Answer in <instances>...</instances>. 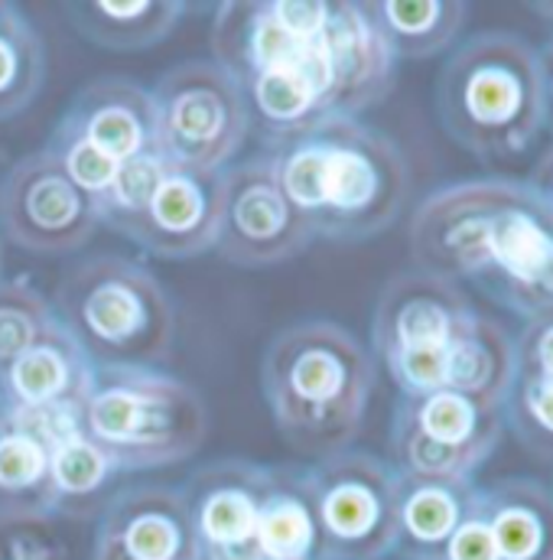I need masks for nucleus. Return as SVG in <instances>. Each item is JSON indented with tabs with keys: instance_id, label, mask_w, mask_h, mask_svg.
<instances>
[{
	"instance_id": "obj_1",
	"label": "nucleus",
	"mask_w": 553,
	"mask_h": 560,
	"mask_svg": "<svg viewBox=\"0 0 553 560\" xmlns=\"http://www.w3.org/2000/svg\"><path fill=\"white\" fill-rule=\"evenodd\" d=\"M408 238L416 271L466 280L521 319L553 310V212L528 179L439 186L414 209Z\"/></svg>"
},
{
	"instance_id": "obj_2",
	"label": "nucleus",
	"mask_w": 553,
	"mask_h": 560,
	"mask_svg": "<svg viewBox=\"0 0 553 560\" xmlns=\"http://www.w3.org/2000/svg\"><path fill=\"white\" fill-rule=\"evenodd\" d=\"M276 183L313 238L365 242L391 229L411 196L404 150L349 115H322L261 138Z\"/></svg>"
},
{
	"instance_id": "obj_3",
	"label": "nucleus",
	"mask_w": 553,
	"mask_h": 560,
	"mask_svg": "<svg viewBox=\"0 0 553 560\" xmlns=\"http://www.w3.org/2000/svg\"><path fill=\"white\" fill-rule=\"evenodd\" d=\"M375 355L339 323L306 319L280 329L261 365L276 433L303 456L352 450L375 392Z\"/></svg>"
},
{
	"instance_id": "obj_4",
	"label": "nucleus",
	"mask_w": 553,
	"mask_h": 560,
	"mask_svg": "<svg viewBox=\"0 0 553 560\" xmlns=\"http://www.w3.org/2000/svg\"><path fill=\"white\" fill-rule=\"evenodd\" d=\"M439 125L482 163L518 160L548 128L538 46L511 33H475L446 59L436 82Z\"/></svg>"
},
{
	"instance_id": "obj_5",
	"label": "nucleus",
	"mask_w": 553,
	"mask_h": 560,
	"mask_svg": "<svg viewBox=\"0 0 553 560\" xmlns=\"http://www.w3.org/2000/svg\"><path fill=\"white\" fill-rule=\"evenodd\" d=\"M52 310L95 365L160 369L173 352V303L131 258H85L62 278Z\"/></svg>"
},
{
	"instance_id": "obj_6",
	"label": "nucleus",
	"mask_w": 553,
	"mask_h": 560,
	"mask_svg": "<svg viewBox=\"0 0 553 560\" xmlns=\"http://www.w3.org/2000/svg\"><path fill=\"white\" fill-rule=\"evenodd\" d=\"M82 427L121 472H140L199 453L209 411L192 385L160 369L95 365Z\"/></svg>"
},
{
	"instance_id": "obj_7",
	"label": "nucleus",
	"mask_w": 553,
	"mask_h": 560,
	"mask_svg": "<svg viewBox=\"0 0 553 560\" xmlns=\"http://www.w3.org/2000/svg\"><path fill=\"white\" fill-rule=\"evenodd\" d=\"M319 558L385 560L398 551V469L365 450H342L306 466Z\"/></svg>"
},
{
	"instance_id": "obj_8",
	"label": "nucleus",
	"mask_w": 553,
	"mask_h": 560,
	"mask_svg": "<svg viewBox=\"0 0 553 560\" xmlns=\"http://www.w3.org/2000/svg\"><path fill=\"white\" fill-rule=\"evenodd\" d=\"M160 150L173 166L225 170L251 135V108L238 82L212 59L166 69L150 89Z\"/></svg>"
},
{
	"instance_id": "obj_9",
	"label": "nucleus",
	"mask_w": 553,
	"mask_h": 560,
	"mask_svg": "<svg viewBox=\"0 0 553 560\" xmlns=\"http://www.w3.org/2000/svg\"><path fill=\"white\" fill-rule=\"evenodd\" d=\"M322 23L326 3H222L212 20V62L228 72L238 89H245L255 75L293 69L313 82L329 112L332 72L322 49Z\"/></svg>"
},
{
	"instance_id": "obj_10",
	"label": "nucleus",
	"mask_w": 553,
	"mask_h": 560,
	"mask_svg": "<svg viewBox=\"0 0 553 560\" xmlns=\"http://www.w3.org/2000/svg\"><path fill=\"white\" fill-rule=\"evenodd\" d=\"M505 433L502 405L459 392L398 398L391 418V466L416 479H475Z\"/></svg>"
},
{
	"instance_id": "obj_11",
	"label": "nucleus",
	"mask_w": 553,
	"mask_h": 560,
	"mask_svg": "<svg viewBox=\"0 0 553 560\" xmlns=\"http://www.w3.org/2000/svg\"><path fill=\"white\" fill-rule=\"evenodd\" d=\"M3 238L33 255L79 252L98 229L92 199L43 147L20 156L0 179Z\"/></svg>"
},
{
	"instance_id": "obj_12",
	"label": "nucleus",
	"mask_w": 553,
	"mask_h": 560,
	"mask_svg": "<svg viewBox=\"0 0 553 560\" xmlns=\"http://www.w3.org/2000/svg\"><path fill=\"white\" fill-rule=\"evenodd\" d=\"M309 225L286 202L268 156L225 170V212L215 252L238 268H276L313 245Z\"/></svg>"
},
{
	"instance_id": "obj_13",
	"label": "nucleus",
	"mask_w": 553,
	"mask_h": 560,
	"mask_svg": "<svg viewBox=\"0 0 553 560\" xmlns=\"http://www.w3.org/2000/svg\"><path fill=\"white\" fill-rule=\"evenodd\" d=\"M271 466L251 459H215L189 476L183 489L202 560L258 558V522Z\"/></svg>"
},
{
	"instance_id": "obj_14",
	"label": "nucleus",
	"mask_w": 553,
	"mask_h": 560,
	"mask_svg": "<svg viewBox=\"0 0 553 560\" xmlns=\"http://www.w3.org/2000/svg\"><path fill=\"white\" fill-rule=\"evenodd\" d=\"M479 310L469 303L459 283L426 271H404L385 283L375 319L372 349L375 359L404 352H446L449 342L472 323Z\"/></svg>"
},
{
	"instance_id": "obj_15",
	"label": "nucleus",
	"mask_w": 553,
	"mask_h": 560,
	"mask_svg": "<svg viewBox=\"0 0 553 560\" xmlns=\"http://www.w3.org/2000/svg\"><path fill=\"white\" fill-rule=\"evenodd\" d=\"M92 560H202L186 495L176 486H131L98 515Z\"/></svg>"
},
{
	"instance_id": "obj_16",
	"label": "nucleus",
	"mask_w": 553,
	"mask_h": 560,
	"mask_svg": "<svg viewBox=\"0 0 553 560\" xmlns=\"http://www.w3.org/2000/svg\"><path fill=\"white\" fill-rule=\"evenodd\" d=\"M322 49L332 72V115L358 118L395 89L398 56L385 39L372 3H326Z\"/></svg>"
},
{
	"instance_id": "obj_17",
	"label": "nucleus",
	"mask_w": 553,
	"mask_h": 560,
	"mask_svg": "<svg viewBox=\"0 0 553 560\" xmlns=\"http://www.w3.org/2000/svg\"><path fill=\"white\" fill-rule=\"evenodd\" d=\"M225 212V170L173 166L140 222L134 245L153 258L183 261L199 258L219 245Z\"/></svg>"
},
{
	"instance_id": "obj_18",
	"label": "nucleus",
	"mask_w": 553,
	"mask_h": 560,
	"mask_svg": "<svg viewBox=\"0 0 553 560\" xmlns=\"http://www.w3.org/2000/svg\"><path fill=\"white\" fill-rule=\"evenodd\" d=\"M95 382V362L56 319L39 342L0 372V408L26 415H82Z\"/></svg>"
},
{
	"instance_id": "obj_19",
	"label": "nucleus",
	"mask_w": 553,
	"mask_h": 560,
	"mask_svg": "<svg viewBox=\"0 0 553 560\" xmlns=\"http://www.w3.org/2000/svg\"><path fill=\"white\" fill-rule=\"evenodd\" d=\"M82 415H26L0 408V518L52 515V440Z\"/></svg>"
},
{
	"instance_id": "obj_20",
	"label": "nucleus",
	"mask_w": 553,
	"mask_h": 560,
	"mask_svg": "<svg viewBox=\"0 0 553 560\" xmlns=\"http://www.w3.org/2000/svg\"><path fill=\"white\" fill-rule=\"evenodd\" d=\"M59 131L92 143L108 160L125 163L140 153H163L150 89L111 75L82 89L56 125Z\"/></svg>"
},
{
	"instance_id": "obj_21",
	"label": "nucleus",
	"mask_w": 553,
	"mask_h": 560,
	"mask_svg": "<svg viewBox=\"0 0 553 560\" xmlns=\"http://www.w3.org/2000/svg\"><path fill=\"white\" fill-rule=\"evenodd\" d=\"M401 476V472H398ZM479 499L475 479H416L398 482V551L408 560H443L446 545Z\"/></svg>"
},
{
	"instance_id": "obj_22",
	"label": "nucleus",
	"mask_w": 553,
	"mask_h": 560,
	"mask_svg": "<svg viewBox=\"0 0 553 560\" xmlns=\"http://www.w3.org/2000/svg\"><path fill=\"white\" fill-rule=\"evenodd\" d=\"M479 515L502 560H553V489L528 479L479 486Z\"/></svg>"
},
{
	"instance_id": "obj_23",
	"label": "nucleus",
	"mask_w": 553,
	"mask_h": 560,
	"mask_svg": "<svg viewBox=\"0 0 553 560\" xmlns=\"http://www.w3.org/2000/svg\"><path fill=\"white\" fill-rule=\"evenodd\" d=\"M515 378H518L515 336L502 323L475 313L472 323L446 349L443 388L492 405H505Z\"/></svg>"
},
{
	"instance_id": "obj_24",
	"label": "nucleus",
	"mask_w": 553,
	"mask_h": 560,
	"mask_svg": "<svg viewBox=\"0 0 553 560\" xmlns=\"http://www.w3.org/2000/svg\"><path fill=\"white\" fill-rule=\"evenodd\" d=\"M125 476L102 443L89 436L82 423L52 440V515L72 522H92L111 502V489Z\"/></svg>"
},
{
	"instance_id": "obj_25",
	"label": "nucleus",
	"mask_w": 553,
	"mask_h": 560,
	"mask_svg": "<svg viewBox=\"0 0 553 560\" xmlns=\"http://www.w3.org/2000/svg\"><path fill=\"white\" fill-rule=\"evenodd\" d=\"M258 558H319V532H316L306 466H271L268 495L258 522Z\"/></svg>"
},
{
	"instance_id": "obj_26",
	"label": "nucleus",
	"mask_w": 553,
	"mask_h": 560,
	"mask_svg": "<svg viewBox=\"0 0 553 560\" xmlns=\"http://www.w3.org/2000/svg\"><path fill=\"white\" fill-rule=\"evenodd\" d=\"M72 26L95 46L131 52L163 43L183 20L179 0H92L66 7Z\"/></svg>"
},
{
	"instance_id": "obj_27",
	"label": "nucleus",
	"mask_w": 553,
	"mask_h": 560,
	"mask_svg": "<svg viewBox=\"0 0 553 560\" xmlns=\"http://www.w3.org/2000/svg\"><path fill=\"white\" fill-rule=\"evenodd\" d=\"M372 13L401 62L446 52L459 39L469 10L452 0H378Z\"/></svg>"
},
{
	"instance_id": "obj_28",
	"label": "nucleus",
	"mask_w": 553,
	"mask_h": 560,
	"mask_svg": "<svg viewBox=\"0 0 553 560\" xmlns=\"http://www.w3.org/2000/svg\"><path fill=\"white\" fill-rule=\"evenodd\" d=\"M46 79V49L20 7L0 30V121L23 115Z\"/></svg>"
},
{
	"instance_id": "obj_29",
	"label": "nucleus",
	"mask_w": 553,
	"mask_h": 560,
	"mask_svg": "<svg viewBox=\"0 0 553 560\" xmlns=\"http://www.w3.org/2000/svg\"><path fill=\"white\" fill-rule=\"evenodd\" d=\"M166 170H169V160L163 153H140L134 160L118 163L108 189L92 199L98 225H108L111 232L134 242L140 222H143Z\"/></svg>"
},
{
	"instance_id": "obj_30",
	"label": "nucleus",
	"mask_w": 553,
	"mask_h": 560,
	"mask_svg": "<svg viewBox=\"0 0 553 560\" xmlns=\"http://www.w3.org/2000/svg\"><path fill=\"white\" fill-rule=\"evenodd\" d=\"M56 323L52 303L26 278H0V372Z\"/></svg>"
},
{
	"instance_id": "obj_31",
	"label": "nucleus",
	"mask_w": 553,
	"mask_h": 560,
	"mask_svg": "<svg viewBox=\"0 0 553 560\" xmlns=\"http://www.w3.org/2000/svg\"><path fill=\"white\" fill-rule=\"evenodd\" d=\"M502 411L521 446L553 463V378L518 375Z\"/></svg>"
},
{
	"instance_id": "obj_32",
	"label": "nucleus",
	"mask_w": 553,
	"mask_h": 560,
	"mask_svg": "<svg viewBox=\"0 0 553 560\" xmlns=\"http://www.w3.org/2000/svg\"><path fill=\"white\" fill-rule=\"evenodd\" d=\"M0 560H72L56 518H0Z\"/></svg>"
},
{
	"instance_id": "obj_33",
	"label": "nucleus",
	"mask_w": 553,
	"mask_h": 560,
	"mask_svg": "<svg viewBox=\"0 0 553 560\" xmlns=\"http://www.w3.org/2000/svg\"><path fill=\"white\" fill-rule=\"evenodd\" d=\"M46 150L56 156V163L62 166V173H66L89 199L102 196V192L108 189L115 170H118V163L108 160L102 150H95L92 143L72 138V135H66V131H59V128H52V138L46 143Z\"/></svg>"
},
{
	"instance_id": "obj_34",
	"label": "nucleus",
	"mask_w": 553,
	"mask_h": 560,
	"mask_svg": "<svg viewBox=\"0 0 553 560\" xmlns=\"http://www.w3.org/2000/svg\"><path fill=\"white\" fill-rule=\"evenodd\" d=\"M518 375L553 378V310L525 319V329L515 336Z\"/></svg>"
},
{
	"instance_id": "obj_35",
	"label": "nucleus",
	"mask_w": 553,
	"mask_h": 560,
	"mask_svg": "<svg viewBox=\"0 0 553 560\" xmlns=\"http://www.w3.org/2000/svg\"><path fill=\"white\" fill-rule=\"evenodd\" d=\"M479 502V499H475ZM443 560H502L498 548L492 541L489 525L479 515V505H472V512L466 515V522L459 525V532L452 535V541L446 545Z\"/></svg>"
},
{
	"instance_id": "obj_36",
	"label": "nucleus",
	"mask_w": 553,
	"mask_h": 560,
	"mask_svg": "<svg viewBox=\"0 0 553 560\" xmlns=\"http://www.w3.org/2000/svg\"><path fill=\"white\" fill-rule=\"evenodd\" d=\"M528 186L544 199V206L553 212V143L538 156V163H534V170H531V179H528Z\"/></svg>"
},
{
	"instance_id": "obj_37",
	"label": "nucleus",
	"mask_w": 553,
	"mask_h": 560,
	"mask_svg": "<svg viewBox=\"0 0 553 560\" xmlns=\"http://www.w3.org/2000/svg\"><path fill=\"white\" fill-rule=\"evenodd\" d=\"M541 56V72H544V98H548V125L553 128V33L551 39L538 49Z\"/></svg>"
},
{
	"instance_id": "obj_38",
	"label": "nucleus",
	"mask_w": 553,
	"mask_h": 560,
	"mask_svg": "<svg viewBox=\"0 0 553 560\" xmlns=\"http://www.w3.org/2000/svg\"><path fill=\"white\" fill-rule=\"evenodd\" d=\"M534 13H538L544 23H551L553 26V3H534Z\"/></svg>"
},
{
	"instance_id": "obj_39",
	"label": "nucleus",
	"mask_w": 553,
	"mask_h": 560,
	"mask_svg": "<svg viewBox=\"0 0 553 560\" xmlns=\"http://www.w3.org/2000/svg\"><path fill=\"white\" fill-rule=\"evenodd\" d=\"M251 560H264V558H251Z\"/></svg>"
}]
</instances>
